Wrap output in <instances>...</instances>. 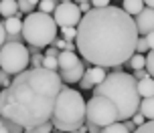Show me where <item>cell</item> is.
<instances>
[{
    "label": "cell",
    "mask_w": 154,
    "mask_h": 133,
    "mask_svg": "<svg viewBox=\"0 0 154 133\" xmlns=\"http://www.w3.org/2000/svg\"><path fill=\"white\" fill-rule=\"evenodd\" d=\"M59 2H73V0H59Z\"/></svg>",
    "instance_id": "cell-42"
},
{
    "label": "cell",
    "mask_w": 154,
    "mask_h": 133,
    "mask_svg": "<svg viewBox=\"0 0 154 133\" xmlns=\"http://www.w3.org/2000/svg\"><path fill=\"white\" fill-rule=\"evenodd\" d=\"M53 47H57V48L63 53V51H65V47H67V40H65V39H57V40L53 42Z\"/></svg>",
    "instance_id": "cell-35"
},
{
    "label": "cell",
    "mask_w": 154,
    "mask_h": 133,
    "mask_svg": "<svg viewBox=\"0 0 154 133\" xmlns=\"http://www.w3.org/2000/svg\"><path fill=\"white\" fill-rule=\"evenodd\" d=\"M73 133H83V131H73Z\"/></svg>",
    "instance_id": "cell-43"
},
{
    "label": "cell",
    "mask_w": 154,
    "mask_h": 133,
    "mask_svg": "<svg viewBox=\"0 0 154 133\" xmlns=\"http://www.w3.org/2000/svg\"><path fill=\"white\" fill-rule=\"evenodd\" d=\"M134 133H154V121H146L142 127H138Z\"/></svg>",
    "instance_id": "cell-29"
},
{
    "label": "cell",
    "mask_w": 154,
    "mask_h": 133,
    "mask_svg": "<svg viewBox=\"0 0 154 133\" xmlns=\"http://www.w3.org/2000/svg\"><path fill=\"white\" fill-rule=\"evenodd\" d=\"M91 6L93 8H106V6H109V0H91Z\"/></svg>",
    "instance_id": "cell-34"
},
{
    "label": "cell",
    "mask_w": 154,
    "mask_h": 133,
    "mask_svg": "<svg viewBox=\"0 0 154 133\" xmlns=\"http://www.w3.org/2000/svg\"><path fill=\"white\" fill-rule=\"evenodd\" d=\"M2 123L6 125V129L10 133H24L26 129H24L23 125H18V123H14V121H8V119H2Z\"/></svg>",
    "instance_id": "cell-23"
},
{
    "label": "cell",
    "mask_w": 154,
    "mask_h": 133,
    "mask_svg": "<svg viewBox=\"0 0 154 133\" xmlns=\"http://www.w3.org/2000/svg\"><path fill=\"white\" fill-rule=\"evenodd\" d=\"M140 32L136 20L120 6L93 8L77 26L79 55L93 67L118 69L136 55Z\"/></svg>",
    "instance_id": "cell-1"
},
{
    "label": "cell",
    "mask_w": 154,
    "mask_h": 133,
    "mask_svg": "<svg viewBox=\"0 0 154 133\" xmlns=\"http://www.w3.org/2000/svg\"><path fill=\"white\" fill-rule=\"evenodd\" d=\"M136 26H138L140 36H148L154 32V8H144L138 16H136Z\"/></svg>",
    "instance_id": "cell-10"
},
{
    "label": "cell",
    "mask_w": 154,
    "mask_h": 133,
    "mask_svg": "<svg viewBox=\"0 0 154 133\" xmlns=\"http://www.w3.org/2000/svg\"><path fill=\"white\" fill-rule=\"evenodd\" d=\"M93 95H101L114 101V105L120 111V121H130L136 113H140L142 95L138 91V81L134 75L128 73H109L106 81L93 89Z\"/></svg>",
    "instance_id": "cell-3"
},
{
    "label": "cell",
    "mask_w": 154,
    "mask_h": 133,
    "mask_svg": "<svg viewBox=\"0 0 154 133\" xmlns=\"http://www.w3.org/2000/svg\"><path fill=\"white\" fill-rule=\"evenodd\" d=\"M57 30H59V24L55 22V18L51 14L32 12V14L24 16L23 40L29 42L31 47L38 48L53 47V42L57 40Z\"/></svg>",
    "instance_id": "cell-5"
},
{
    "label": "cell",
    "mask_w": 154,
    "mask_h": 133,
    "mask_svg": "<svg viewBox=\"0 0 154 133\" xmlns=\"http://www.w3.org/2000/svg\"><path fill=\"white\" fill-rule=\"evenodd\" d=\"M150 77V73H148V69H140V71H134V79L136 81H144V79Z\"/></svg>",
    "instance_id": "cell-31"
},
{
    "label": "cell",
    "mask_w": 154,
    "mask_h": 133,
    "mask_svg": "<svg viewBox=\"0 0 154 133\" xmlns=\"http://www.w3.org/2000/svg\"><path fill=\"white\" fill-rule=\"evenodd\" d=\"M79 10H81V12H83V14H87V12H89V10H93L91 2H81V4H79Z\"/></svg>",
    "instance_id": "cell-36"
},
{
    "label": "cell",
    "mask_w": 154,
    "mask_h": 133,
    "mask_svg": "<svg viewBox=\"0 0 154 133\" xmlns=\"http://www.w3.org/2000/svg\"><path fill=\"white\" fill-rule=\"evenodd\" d=\"M101 133H130L128 131V127H126V123H122V121H118V123H112V125L103 127V131Z\"/></svg>",
    "instance_id": "cell-21"
},
{
    "label": "cell",
    "mask_w": 154,
    "mask_h": 133,
    "mask_svg": "<svg viewBox=\"0 0 154 133\" xmlns=\"http://www.w3.org/2000/svg\"><path fill=\"white\" fill-rule=\"evenodd\" d=\"M0 85H2V89H8V87L12 85V79H10V75L8 73H0Z\"/></svg>",
    "instance_id": "cell-30"
},
{
    "label": "cell",
    "mask_w": 154,
    "mask_h": 133,
    "mask_svg": "<svg viewBox=\"0 0 154 133\" xmlns=\"http://www.w3.org/2000/svg\"><path fill=\"white\" fill-rule=\"evenodd\" d=\"M45 61V55H32L31 56V69H41Z\"/></svg>",
    "instance_id": "cell-27"
},
{
    "label": "cell",
    "mask_w": 154,
    "mask_h": 133,
    "mask_svg": "<svg viewBox=\"0 0 154 133\" xmlns=\"http://www.w3.org/2000/svg\"><path fill=\"white\" fill-rule=\"evenodd\" d=\"M128 67H130V69H134V71L146 69V56H144V55H138V53H136V55H134L130 61H128Z\"/></svg>",
    "instance_id": "cell-19"
},
{
    "label": "cell",
    "mask_w": 154,
    "mask_h": 133,
    "mask_svg": "<svg viewBox=\"0 0 154 133\" xmlns=\"http://www.w3.org/2000/svg\"><path fill=\"white\" fill-rule=\"evenodd\" d=\"M146 69H148V73H150V77L154 79V51H150L146 55Z\"/></svg>",
    "instance_id": "cell-28"
},
{
    "label": "cell",
    "mask_w": 154,
    "mask_h": 133,
    "mask_svg": "<svg viewBox=\"0 0 154 133\" xmlns=\"http://www.w3.org/2000/svg\"><path fill=\"white\" fill-rule=\"evenodd\" d=\"M31 65V51L26 45L16 42V40H8L6 45H2L0 51V67L8 75H20L24 71H29Z\"/></svg>",
    "instance_id": "cell-6"
},
{
    "label": "cell",
    "mask_w": 154,
    "mask_h": 133,
    "mask_svg": "<svg viewBox=\"0 0 154 133\" xmlns=\"http://www.w3.org/2000/svg\"><path fill=\"white\" fill-rule=\"evenodd\" d=\"M53 18L59 24V28H69V26L77 28L83 18V12L79 10V4H75V2H59Z\"/></svg>",
    "instance_id": "cell-8"
},
{
    "label": "cell",
    "mask_w": 154,
    "mask_h": 133,
    "mask_svg": "<svg viewBox=\"0 0 154 133\" xmlns=\"http://www.w3.org/2000/svg\"><path fill=\"white\" fill-rule=\"evenodd\" d=\"M59 55H61V51L57 47H47L45 48V56H55V59H59Z\"/></svg>",
    "instance_id": "cell-32"
},
{
    "label": "cell",
    "mask_w": 154,
    "mask_h": 133,
    "mask_svg": "<svg viewBox=\"0 0 154 133\" xmlns=\"http://www.w3.org/2000/svg\"><path fill=\"white\" fill-rule=\"evenodd\" d=\"M122 2H124V0H122Z\"/></svg>",
    "instance_id": "cell-45"
},
{
    "label": "cell",
    "mask_w": 154,
    "mask_h": 133,
    "mask_svg": "<svg viewBox=\"0 0 154 133\" xmlns=\"http://www.w3.org/2000/svg\"><path fill=\"white\" fill-rule=\"evenodd\" d=\"M140 113L148 119V121H154V97H148V99H142V105H140Z\"/></svg>",
    "instance_id": "cell-17"
},
{
    "label": "cell",
    "mask_w": 154,
    "mask_h": 133,
    "mask_svg": "<svg viewBox=\"0 0 154 133\" xmlns=\"http://www.w3.org/2000/svg\"><path fill=\"white\" fill-rule=\"evenodd\" d=\"M43 67L49 69V71H57V69H59V59H55V56H45Z\"/></svg>",
    "instance_id": "cell-26"
},
{
    "label": "cell",
    "mask_w": 154,
    "mask_h": 133,
    "mask_svg": "<svg viewBox=\"0 0 154 133\" xmlns=\"http://www.w3.org/2000/svg\"><path fill=\"white\" fill-rule=\"evenodd\" d=\"M118 121H120V111L112 99L101 97V95H93L87 101V125L108 127Z\"/></svg>",
    "instance_id": "cell-7"
},
{
    "label": "cell",
    "mask_w": 154,
    "mask_h": 133,
    "mask_svg": "<svg viewBox=\"0 0 154 133\" xmlns=\"http://www.w3.org/2000/svg\"><path fill=\"white\" fill-rule=\"evenodd\" d=\"M136 53H138V55H144V53H150V45H148L146 36H140L138 45H136Z\"/></svg>",
    "instance_id": "cell-25"
},
{
    "label": "cell",
    "mask_w": 154,
    "mask_h": 133,
    "mask_svg": "<svg viewBox=\"0 0 154 133\" xmlns=\"http://www.w3.org/2000/svg\"><path fill=\"white\" fill-rule=\"evenodd\" d=\"M55 125L49 121V123H45V125H38V127H32V129H26L24 133H53Z\"/></svg>",
    "instance_id": "cell-22"
},
{
    "label": "cell",
    "mask_w": 154,
    "mask_h": 133,
    "mask_svg": "<svg viewBox=\"0 0 154 133\" xmlns=\"http://www.w3.org/2000/svg\"><path fill=\"white\" fill-rule=\"evenodd\" d=\"M144 4H146L148 8H154V0H144Z\"/></svg>",
    "instance_id": "cell-40"
},
{
    "label": "cell",
    "mask_w": 154,
    "mask_h": 133,
    "mask_svg": "<svg viewBox=\"0 0 154 133\" xmlns=\"http://www.w3.org/2000/svg\"><path fill=\"white\" fill-rule=\"evenodd\" d=\"M38 4H41V0H18V8H20V12L23 14H32V10H35V6L38 8Z\"/></svg>",
    "instance_id": "cell-18"
},
{
    "label": "cell",
    "mask_w": 154,
    "mask_h": 133,
    "mask_svg": "<svg viewBox=\"0 0 154 133\" xmlns=\"http://www.w3.org/2000/svg\"><path fill=\"white\" fill-rule=\"evenodd\" d=\"M124 123H126V127H128V131H130V133H134L136 129H138V125H136L132 119H130V121H124Z\"/></svg>",
    "instance_id": "cell-37"
},
{
    "label": "cell",
    "mask_w": 154,
    "mask_h": 133,
    "mask_svg": "<svg viewBox=\"0 0 154 133\" xmlns=\"http://www.w3.org/2000/svg\"><path fill=\"white\" fill-rule=\"evenodd\" d=\"M18 12H20L18 0H2V2H0V14H2V18L18 16Z\"/></svg>",
    "instance_id": "cell-14"
},
{
    "label": "cell",
    "mask_w": 154,
    "mask_h": 133,
    "mask_svg": "<svg viewBox=\"0 0 154 133\" xmlns=\"http://www.w3.org/2000/svg\"><path fill=\"white\" fill-rule=\"evenodd\" d=\"M124 10L128 12L130 16H138L142 10H144V0H124Z\"/></svg>",
    "instance_id": "cell-15"
},
{
    "label": "cell",
    "mask_w": 154,
    "mask_h": 133,
    "mask_svg": "<svg viewBox=\"0 0 154 133\" xmlns=\"http://www.w3.org/2000/svg\"><path fill=\"white\" fill-rule=\"evenodd\" d=\"M81 2H91V0H77V4H81Z\"/></svg>",
    "instance_id": "cell-41"
},
{
    "label": "cell",
    "mask_w": 154,
    "mask_h": 133,
    "mask_svg": "<svg viewBox=\"0 0 154 133\" xmlns=\"http://www.w3.org/2000/svg\"><path fill=\"white\" fill-rule=\"evenodd\" d=\"M63 91V79L57 71L29 69L12 79V85L0 93V115L24 129L45 125L53 119Z\"/></svg>",
    "instance_id": "cell-2"
},
{
    "label": "cell",
    "mask_w": 154,
    "mask_h": 133,
    "mask_svg": "<svg viewBox=\"0 0 154 133\" xmlns=\"http://www.w3.org/2000/svg\"><path fill=\"white\" fill-rule=\"evenodd\" d=\"M2 24L6 26L8 34L12 36V40H16V36H23V24L24 20L20 16H12V18H2ZM16 42H20V40H16Z\"/></svg>",
    "instance_id": "cell-12"
},
{
    "label": "cell",
    "mask_w": 154,
    "mask_h": 133,
    "mask_svg": "<svg viewBox=\"0 0 154 133\" xmlns=\"http://www.w3.org/2000/svg\"><path fill=\"white\" fill-rule=\"evenodd\" d=\"M85 65L81 63L79 67H75V69H71V71H65V73H59L63 79V83H67V85H73V83H81V79L85 77Z\"/></svg>",
    "instance_id": "cell-13"
},
{
    "label": "cell",
    "mask_w": 154,
    "mask_h": 133,
    "mask_svg": "<svg viewBox=\"0 0 154 133\" xmlns=\"http://www.w3.org/2000/svg\"><path fill=\"white\" fill-rule=\"evenodd\" d=\"M144 119H146V117H144L142 113H136V115L132 117V121H134V123H136V125H138V127H142V125H144V123H146Z\"/></svg>",
    "instance_id": "cell-33"
},
{
    "label": "cell",
    "mask_w": 154,
    "mask_h": 133,
    "mask_svg": "<svg viewBox=\"0 0 154 133\" xmlns=\"http://www.w3.org/2000/svg\"><path fill=\"white\" fill-rule=\"evenodd\" d=\"M146 40H148V45H150V51H154V32H150V34H148Z\"/></svg>",
    "instance_id": "cell-38"
},
{
    "label": "cell",
    "mask_w": 154,
    "mask_h": 133,
    "mask_svg": "<svg viewBox=\"0 0 154 133\" xmlns=\"http://www.w3.org/2000/svg\"><path fill=\"white\" fill-rule=\"evenodd\" d=\"M138 91L142 95V99H148V97H154V79L148 77L144 81H138Z\"/></svg>",
    "instance_id": "cell-16"
},
{
    "label": "cell",
    "mask_w": 154,
    "mask_h": 133,
    "mask_svg": "<svg viewBox=\"0 0 154 133\" xmlns=\"http://www.w3.org/2000/svg\"><path fill=\"white\" fill-rule=\"evenodd\" d=\"M106 77H108V73H106V69L103 67H89V69L85 71V77L81 79V83H79V87L81 89H95L97 85H101L103 81H106Z\"/></svg>",
    "instance_id": "cell-9"
},
{
    "label": "cell",
    "mask_w": 154,
    "mask_h": 133,
    "mask_svg": "<svg viewBox=\"0 0 154 133\" xmlns=\"http://www.w3.org/2000/svg\"><path fill=\"white\" fill-rule=\"evenodd\" d=\"M29 51H31V56L32 55H41V48L38 47H31V45H29Z\"/></svg>",
    "instance_id": "cell-39"
},
{
    "label": "cell",
    "mask_w": 154,
    "mask_h": 133,
    "mask_svg": "<svg viewBox=\"0 0 154 133\" xmlns=\"http://www.w3.org/2000/svg\"><path fill=\"white\" fill-rule=\"evenodd\" d=\"M51 123L55 125V131L63 133L79 131L87 123V101L83 99L81 91L63 87Z\"/></svg>",
    "instance_id": "cell-4"
},
{
    "label": "cell",
    "mask_w": 154,
    "mask_h": 133,
    "mask_svg": "<svg viewBox=\"0 0 154 133\" xmlns=\"http://www.w3.org/2000/svg\"><path fill=\"white\" fill-rule=\"evenodd\" d=\"M53 133H63V131H53Z\"/></svg>",
    "instance_id": "cell-44"
},
{
    "label": "cell",
    "mask_w": 154,
    "mask_h": 133,
    "mask_svg": "<svg viewBox=\"0 0 154 133\" xmlns=\"http://www.w3.org/2000/svg\"><path fill=\"white\" fill-rule=\"evenodd\" d=\"M81 65V59L77 56V53H69V51H63L59 55V71L65 73V71H71Z\"/></svg>",
    "instance_id": "cell-11"
},
{
    "label": "cell",
    "mask_w": 154,
    "mask_h": 133,
    "mask_svg": "<svg viewBox=\"0 0 154 133\" xmlns=\"http://www.w3.org/2000/svg\"><path fill=\"white\" fill-rule=\"evenodd\" d=\"M59 6L57 0H41L38 4V12H45V14H55V10Z\"/></svg>",
    "instance_id": "cell-20"
},
{
    "label": "cell",
    "mask_w": 154,
    "mask_h": 133,
    "mask_svg": "<svg viewBox=\"0 0 154 133\" xmlns=\"http://www.w3.org/2000/svg\"><path fill=\"white\" fill-rule=\"evenodd\" d=\"M61 34L65 40H69V42H75L77 40V28L69 26V28H61Z\"/></svg>",
    "instance_id": "cell-24"
}]
</instances>
